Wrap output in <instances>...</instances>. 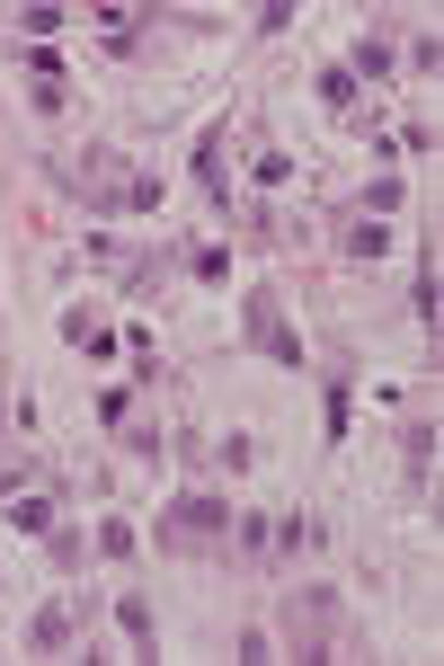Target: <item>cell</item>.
<instances>
[{
    "label": "cell",
    "instance_id": "obj_1",
    "mask_svg": "<svg viewBox=\"0 0 444 666\" xmlns=\"http://www.w3.org/2000/svg\"><path fill=\"white\" fill-rule=\"evenodd\" d=\"M249 338H259V356H276V365H302V338H293V320L276 311V294H267V285L249 294Z\"/></svg>",
    "mask_w": 444,
    "mask_h": 666
},
{
    "label": "cell",
    "instance_id": "obj_2",
    "mask_svg": "<svg viewBox=\"0 0 444 666\" xmlns=\"http://www.w3.org/2000/svg\"><path fill=\"white\" fill-rule=\"evenodd\" d=\"M0 515H10V533H53V498H45V489H10V498H0Z\"/></svg>",
    "mask_w": 444,
    "mask_h": 666
},
{
    "label": "cell",
    "instance_id": "obj_3",
    "mask_svg": "<svg viewBox=\"0 0 444 666\" xmlns=\"http://www.w3.org/2000/svg\"><path fill=\"white\" fill-rule=\"evenodd\" d=\"M178 533H231V507L205 498V489H187V498H178Z\"/></svg>",
    "mask_w": 444,
    "mask_h": 666
},
{
    "label": "cell",
    "instance_id": "obj_4",
    "mask_svg": "<svg viewBox=\"0 0 444 666\" xmlns=\"http://www.w3.org/2000/svg\"><path fill=\"white\" fill-rule=\"evenodd\" d=\"M392 72H400V45L392 36H364L356 62H347V81H392Z\"/></svg>",
    "mask_w": 444,
    "mask_h": 666
},
{
    "label": "cell",
    "instance_id": "obj_5",
    "mask_svg": "<svg viewBox=\"0 0 444 666\" xmlns=\"http://www.w3.org/2000/svg\"><path fill=\"white\" fill-rule=\"evenodd\" d=\"M196 178H205V195H214V214L231 205V169H223V133H205L196 143Z\"/></svg>",
    "mask_w": 444,
    "mask_h": 666
},
{
    "label": "cell",
    "instance_id": "obj_6",
    "mask_svg": "<svg viewBox=\"0 0 444 666\" xmlns=\"http://www.w3.org/2000/svg\"><path fill=\"white\" fill-rule=\"evenodd\" d=\"M400 195H409L400 178H373V187H364V223H392V214H400Z\"/></svg>",
    "mask_w": 444,
    "mask_h": 666
},
{
    "label": "cell",
    "instance_id": "obj_7",
    "mask_svg": "<svg viewBox=\"0 0 444 666\" xmlns=\"http://www.w3.org/2000/svg\"><path fill=\"white\" fill-rule=\"evenodd\" d=\"M187 276H196V285H223V276H231V249H223V240H205L196 258H187Z\"/></svg>",
    "mask_w": 444,
    "mask_h": 666
},
{
    "label": "cell",
    "instance_id": "obj_8",
    "mask_svg": "<svg viewBox=\"0 0 444 666\" xmlns=\"http://www.w3.org/2000/svg\"><path fill=\"white\" fill-rule=\"evenodd\" d=\"M347 258H392V231L383 223H347Z\"/></svg>",
    "mask_w": 444,
    "mask_h": 666
},
{
    "label": "cell",
    "instance_id": "obj_9",
    "mask_svg": "<svg viewBox=\"0 0 444 666\" xmlns=\"http://www.w3.org/2000/svg\"><path fill=\"white\" fill-rule=\"evenodd\" d=\"M27 640H36V649H72V614H62V605H45Z\"/></svg>",
    "mask_w": 444,
    "mask_h": 666
},
{
    "label": "cell",
    "instance_id": "obj_10",
    "mask_svg": "<svg viewBox=\"0 0 444 666\" xmlns=\"http://www.w3.org/2000/svg\"><path fill=\"white\" fill-rule=\"evenodd\" d=\"M98 560H134V524H124V515L98 524Z\"/></svg>",
    "mask_w": 444,
    "mask_h": 666
},
{
    "label": "cell",
    "instance_id": "obj_11",
    "mask_svg": "<svg viewBox=\"0 0 444 666\" xmlns=\"http://www.w3.org/2000/svg\"><path fill=\"white\" fill-rule=\"evenodd\" d=\"M116 622H124V640H134V649H152V605H143V595H124Z\"/></svg>",
    "mask_w": 444,
    "mask_h": 666
},
{
    "label": "cell",
    "instance_id": "obj_12",
    "mask_svg": "<svg viewBox=\"0 0 444 666\" xmlns=\"http://www.w3.org/2000/svg\"><path fill=\"white\" fill-rule=\"evenodd\" d=\"M19 62H27V72H36V90H62V53H53V45H27Z\"/></svg>",
    "mask_w": 444,
    "mask_h": 666
},
{
    "label": "cell",
    "instance_id": "obj_13",
    "mask_svg": "<svg viewBox=\"0 0 444 666\" xmlns=\"http://www.w3.org/2000/svg\"><path fill=\"white\" fill-rule=\"evenodd\" d=\"M321 107H356V81H347V62H329V72H321Z\"/></svg>",
    "mask_w": 444,
    "mask_h": 666
},
{
    "label": "cell",
    "instance_id": "obj_14",
    "mask_svg": "<svg viewBox=\"0 0 444 666\" xmlns=\"http://www.w3.org/2000/svg\"><path fill=\"white\" fill-rule=\"evenodd\" d=\"M98 418L124 436V427H134V391H107V400H98Z\"/></svg>",
    "mask_w": 444,
    "mask_h": 666
},
{
    "label": "cell",
    "instance_id": "obj_15",
    "mask_svg": "<svg viewBox=\"0 0 444 666\" xmlns=\"http://www.w3.org/2000/svg\"><path fill=\"white\" fill-rule=\"evenodd\" d=\"M347 418H356V391H347V382H338V391H329V444H338V436H347Z\"/></svg>",
    "mask_w": 444,
    "mask_h": 666
},
{
    "label": "cell",
    "instance_id": "obj_16",
    "mask_svg": "<svg viewBox=\"0 0 444 666\" xmlns=\"http://www.w3.org/2000/svg\"><path fill=\"white\" fill-rule=\"evenodd\" d=\"M409 302H418V320H427V338H435V311H444V302H435V266H427V276H418V294H409Z\"/></svg>",
    "mask_w": 444,
    "mask_h": 666
},
{
    "label": "cell",
    "instance_id": "obj_17",
    "mask_svg": "<svg viewBox=\"0 0 444 666\" xmlns=\"http://www.w3.org/2000/svg\"><path fill=\"white\" fill-rule=\"evenodd\" d=\"M249 178H259V187H285V178H293V160H285V152H259V169H249Z\"/></svg>",
    "mask_w": 444,
    "mask_h": 666
}]
</instances>
